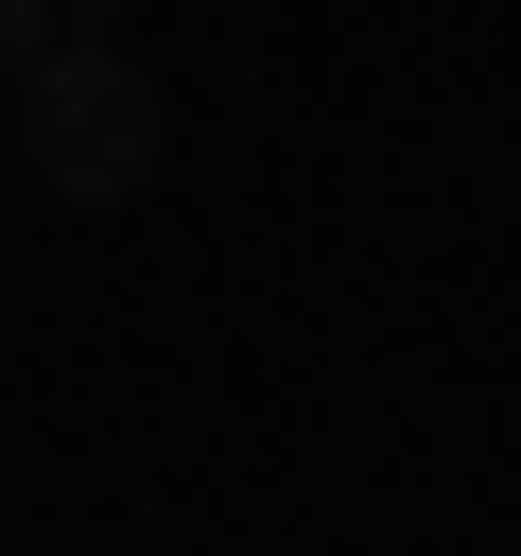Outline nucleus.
Returning <instances> with one entry per match:
<instances>
[{
    "instance_id": "f257e3e1",
    "label": "nucleus",
    "mask_w": 521,
    "mask_h": 556,
    "mask_svg": "<svg viewBox=\"0 0 521 556\" xmlns=\"http://www.w3.org/2000/svg\"><path fill=\"white\" fill-rule=\"evenodd\" d=\"M17 156H35L52 208H122V191H156L174 104H156V70H139L122 35H52V52L17 70Z\"/></svg>"
},
{
    "instance_id": "f03ea898",
    "label": "nucleus",
    "mask_w": 521,
    "mask_h": 556,
    "mask_svg": "<svg viewBox=\"0 0 521 556\" xmlns=\"http://www.w3.org/2000/svg\"><path fill=\"white\" fill-rule=\"evenodd\" d=\"M52 52V0H0V70H35Z\"/></svg>"
}]
</instances>
